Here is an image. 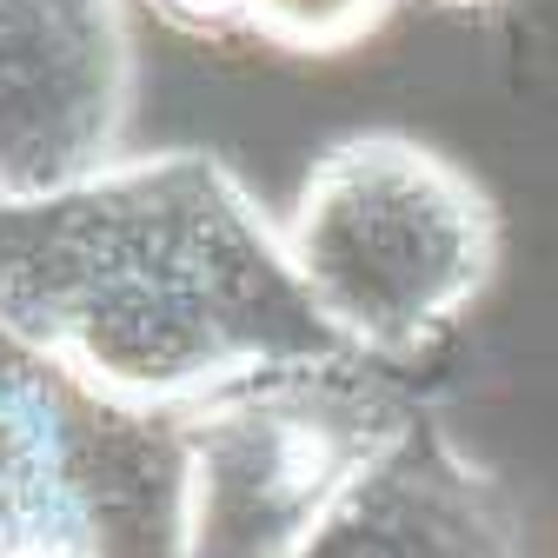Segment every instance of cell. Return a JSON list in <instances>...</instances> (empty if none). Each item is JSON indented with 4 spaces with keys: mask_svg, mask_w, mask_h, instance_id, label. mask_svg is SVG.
I'll list each match as a JSON object with an SVG mask.
<instances>
[{
    "mask_svg": "<svg viewBox=\"0 0 558 558\" xmlns=\"http://www.w3.org/2000/svg\"><path fill=\"white\" fill-rule=\"evenodd\" d=\"M0 339L126 418L339 360L279 220L193 147L0 206Z\"/></svg>",
    "mask_w": 558,
    "mask_h": 558,
    "instance_id": "6da1fadb",
    "label": "cell"
},
{
    "mask_svg": "<svg viewBox=\"0 0 558 558\" xmlns=\"http://www.w3.org/2000/svg\"><path fill=\"white\" fill-rule=\"evenodd\" d=\"M452 8H493V0H452Z\"/></svg>",
    "mask_w": 558,
    "mask_h": 558,
    "instance_id": "9c48e42d",
    "label": "cell"
},
{
    "mask_svg": "<svg viewBox=\"0 0 558 558\" xmlns=\"http://www.w3.org/2000/svg\"><path fill=\"white\" fill-rule=\"evenodd\" d=\"M306 558H519V538L493 478L412 418L339 499Z\"/></svg>",
    "mask_w": 558,
    "mask_h": 558,
    "instance_id": "5b68a950",
    "label": "cell"
},
{
    "mask_svg": "<svg viewBox=\"0 0 558 558\" xmlns=\"http://www.w3.org/2000/svg\"><path fill=\"white\" fill-rule=\"evenodd\" d=\"M0 558H107L74 439L34 373H0Z\"/></svg>",
    "mask_w": 558,
    "mask_h": 558,
    "instance_id": "8992f818",
    "label": "cell"
},
{
    "mask_svg": "<svg viewBox=\"0 0 558 558\" xmlns=\"http://www.w3.org/2000/svg\"><path fill=\"white\" fill-rule=\"evenodd\" d=\"M133 27L120 0H0V206L126 160Z\"/></svg>",
    "mask_w": 558,
    "mask_h": 558,
    "instance_id": "277c9868",
    "label": "cell"
},
{
    "mask_svg": "<svg viewBox=\"0 0 558 558\" xmlns=\"http://www.w3.org/2000/svg\"><path fill=\"white\" fill-rule=\"evenodd\" d=\"M399 0H253V34L287 53H345L386 27Z\"/></svg>",
    "mask_w": 558,
    "mask_h": 558,
    "instance_id": "52a82bcc",
    "label": "cell"
},
{
    "mask_svg": "<svg viewBox=\"0 0 558 558\" xmlns=\"http://www.w3.org/2000/svg\"><path fill=\"white\" fill-rule=\"evenodd\" d=\"M412 405L353 353L287 366L180 412L173 558H306Z\"/></svg>",
    "mask_w": 558,
    "mask_h": 558,
    "instance_id": "3957f363",
    "label": "cell"
},
{
    "mask_svg": "<svg viewBox=\"0 0 558 558\" xmlns=\"http://www.w3.org/2000/svg\"><path fill=\"white\" fill-rule=\"evenodd\" d=\"M147 8L199 40H227V34H253V0H147Z\"/></svg>",
    "mask_w": 558,
    "mask_h": 558,
    "instance_id": "ba28073f",
    "label": "cell"
},
{
    "mask_svg": "<svg viewBox=\"0 0 558 558\" xmlns=\"http://www.w3.org/2000/svg\"><path fill=\"white\" fill-rule=\"evenodd\" d=\"M279 240L339 353L405 366L485 300L499 206L426 140L353 133L313 160Z\"/></svg>",
    "mask_w": 558,
    "mask_h": 558,
    "instance_id": "7a4b0ae2",
    "label": "cell"
}]
</instances>
